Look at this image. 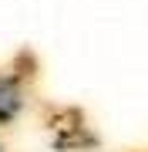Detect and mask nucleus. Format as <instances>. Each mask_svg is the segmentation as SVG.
Segmentation results:
<instances>
[{
	"instance_id": "nucleus-2",
	"label": "nucleus",
	"mask_w": 148,
	"mask_h": 152,
	"mask_svg": "<svg viewBox=\"0 0 148 152\" xmlns=\"http://www.w3.org/2000/svg\"><path fill=\"white\" fill-rule=\"evenodd\" d=\"M0 152H4V145H0Z\"/></svg>"
},
{
	"instance_id": "nucleus-1",
	"label": "nucleus",
	"mask_w": 148,
	"mask_h": 152,
	"mask_svg": "<svg viewBox=\"0 0 148 152\" xmlns=\"http://www.w3.org/2000/svg\"><path fill=\"white\" fill-rule=\"evenodd\" d=\"M20 88H17L14 78H4L0 75V122H10L17 112H20Z\"/></svg>"
}]
</instances>
